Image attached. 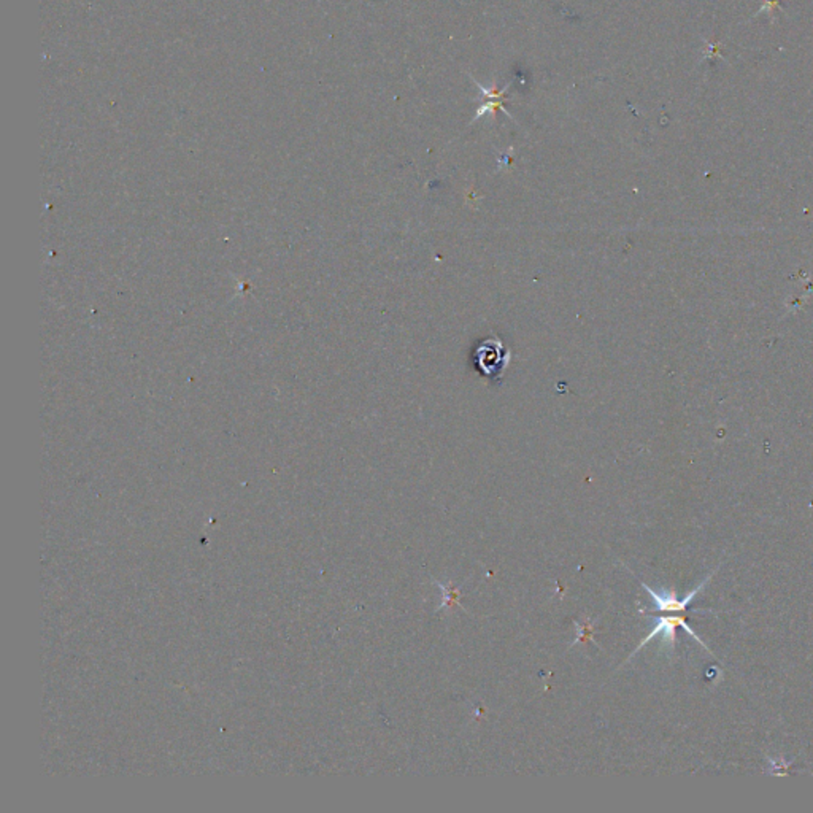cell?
Instances as JSON below:
<instances>
[{"mask_svg": "<svg viewBox=\"0 0 813 813\" xmlns=\"http://www.w3.org/2000/svg\"><path fill=\"white\" fill-rule=\"evenodd\" d=\"M677 626H682L683 629H685L686 632H688L694 640H696V642H699L700 645H702L707 651L712 653L709 649H707L702 640L699 639V636H696V632H694V631L691 629V627L688 626V623H686V619H685L683 617H659V618H656V626L653 627V631L642 640V642L639 644L636 651H634L632 654H636L640 649H642L644 645L649 644L651 639L658 637L659 634H663L664 642H667L671 646H673V642H675V627H677ZM632 654H631V656H632Z\"/></svg>", "mask_w": 813, "mask_h": 813, "instance_id": "2", "label": "cell"}, {"mask_svg": "<svg viewBox=\"0 0 813 813\" xmlns=\"http://www.w3.org/2000/svg\"><path fill=\"white\" fill-rule=\"evenodd\" d=\"M475 356L478 358V367L486 376H491L494 381H498L502 374H504L505 367L510 362V352L504 348L502 342L494 337V339H488L481 342Z\"/></svg>", "mask_w": 813, "mask_h": 813, "instance_id": "1", "label": "cell"}, {"mask_svg": "<svg viewBox=\"0 0 813 813\" xmlns=\"http://www.w3.org/2000/svg\"><path fill=\"white\" fill-rule=\"evenodd\" d=\"M437 586L440 588L442 591H444V602L440 604L439 609H444V607H447V605H453V604L458 602V594H459L458 590H453L452 586H445L442 583H437Z\"/></svg>", "mask_w": 813, "mask_h": 813, "instance_id": "4", "label": "cell"}, {"mask_svg": "<svg viewBox=\"0 0 813 813\" xmlns=\"http://www.w3.org/2000/svg\"><path fill=\"white\" fill-rule=\"evenodd\" d=\"M712 577H713V572H712V573L709 575V577H707L697 588H694V590H693L691 593L686 594V596H685L683 599H677L675 593H672V591H671V593H661V594H659V593H656L654 590H651V588H650L649 585L642 583V586L645 588L646 591H649V594L651 596L654 605H656V609H658L659 612H685L686 607H688V605L693 602V600H694V598H696L697 594L704 590L705 585L709 583V580H710Z\"/></svg>", "mask_w": 813, "mask_h": 813, "instance_id": "3", "label": "cell"}]
</instances>
